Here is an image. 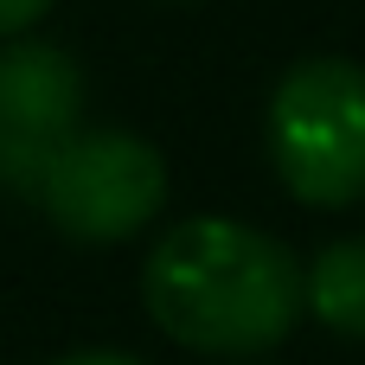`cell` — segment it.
<instances>
[{"instance_id": "6da1fadb", "label": "cell", "mask_w": 365, "mask_h": 365, "mask_svg": "<svg viewBox=\"0 0 365 365\" xmlns=\"http://www.w3.org/2000/svg\"><path fill=\"white\" fill-rule=\"evenodd\" d=\"M148 321L212 359H250L295 334L302 321V263L282 237L244 218H180L141 263Z\"/></svg>"}, {"instance_id": "7a4b0ae2", "label": "cell", "mask_w": 365, "mask_h": 365, "mask_svg": "<svg viewBox=\"0 0 365 365\" xmlns=\"http://www.w3.org/2000/svg\"><path fill=\"white\" fill-rule=\"evenodd\" d=\"M269 167L282 192L308 212H340L365 199V64L314 51L282 71L263 115Z\"/></svg>"}, {"instance_id": "3957f363", "label": "cell", "mask_w": 365, "mask_h": 365, "mask_svg": "<svg viewBox=\"0 0 365 365\" xmlns=\"http://www.w3.org/2000/svg\"><path fill=\"white\" fill-rule=\"evenodd\" d=\"M32 199L71 244H122L160 218L167 160L128 128H71L51 148Z\"/></svg>"}, {"instance_id": "277c9868", "label": "cell", "mask_w": 365, "mask_h": 365, "mask_svg": "<svg viewBox=\"0 0 365 365\" xmlns=\"http://www.w3.org/2000/svg\"><path fill=\"white\" fill-rule=\"evenodd\" d=\"M83 115V71L64 45L19 38L0 51V186L38 192V173L51 148Z\"/></svg>"}, {"instance_id": "5b68a950", "label": "cell", "mask_w": 365, "mask_h": 365, "mask_svg": "<svg viewBox=\"0 0 365 365\" xmlns=\"http://www.w3.org/2000/svg\"><path fill=\"white\" fill-rule=\"evenodd\" d=\"M302 314H314L340 340H365V237L314 250V263L302 269Z\"/></svg>"}, {"instance_id": "8992f818", "label": "cell", "mask_w": 365, "mask_h": 365, "mask_svg": "<svg viewBox=\"0 0 365 365\" xmlns=\"http://www.w3.org/2000/svg\"><path fill=\"white\" fill-rule=\"evenodd\" d=\"M51 13V0H0V38H19L26 26H38Z\"/></svg>"}, {"instance_id": "52a82bcc", "label": "cell", "mask_w": 365, "mask_h": 365, "mask_svg": "<svg viewBox=\"0 0 365 365\" xmlns=\"http://www.w3.org/2000/svg\"><path fill=\"white\" fill-rule=\"evenodd\" d=\"M51 365H148V359H135V353H109V346H96V353H64V359H51Z\"/></svg>"}, {"instance_id": "ba28073f", "label": "cell", "mask_w": 365, "mask_h": 365, "mask_svg": "<svg viewBox=\"0 0 365 365\" xmlns=\"http://www.w3.org/2000/svg\"><path fill=\"white\" fill-rule=\"evenodd\" d=\"M167 6H192V0H167Z\"/></svg>"}]
</instances>
